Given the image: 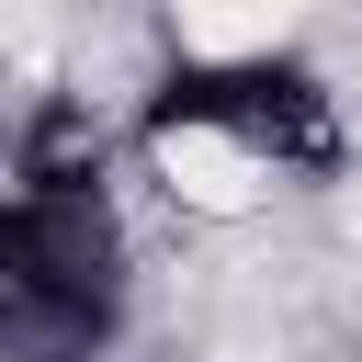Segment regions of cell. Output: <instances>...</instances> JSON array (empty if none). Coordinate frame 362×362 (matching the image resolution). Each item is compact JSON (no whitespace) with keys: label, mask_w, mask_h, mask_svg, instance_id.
Listing matches in <instances>:
<instances>
[{"label":"cell","mask_w":362,"mask_h":362,"mask_svg":"<svg viewBox=\"0 0 362 362\" xmlns=\"http://www.w3.org/2000/svg\"><path fill=\"white\" fill-rule=\"evenodd\" d=\"M113 136L90 102H34L0 192V339L11 362H102L136 305V238L102 181Z\"/></svg>","instance_id":"6da1fadb"},{"label":"cell","mask_w":362,"mask_h":362,"mask_svg":"<svg viewBox=\"0 0 362 362\" xmlns=\"http://www.w3.org/2000/svg\"><path fill=\"white\" fill-rule=\"evenodd\" d=\"M136 147L158 158H226L238 181H317L339 170V113L305 57H181L136 102Z\"/></svg>","instance_id":"7a4b0ae2"}]
</instances>
